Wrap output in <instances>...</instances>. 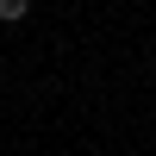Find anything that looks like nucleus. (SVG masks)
<instances>
[{
  "label": "nucleus",
  "instance_id": "1",
  "mask_svg": "<svg viewBox=\"0 0 156 156\" xmlns=\"http://www.w3.org/2000/svg\"><path fill=\"white\" fill-rule=\"evenodd\" d=\"M25 12H31V6H25V0H0V19H6V25H19Z\"/></svg>",
  "mask_w": 156,
  "mask_h": 156
}]
</instances>
